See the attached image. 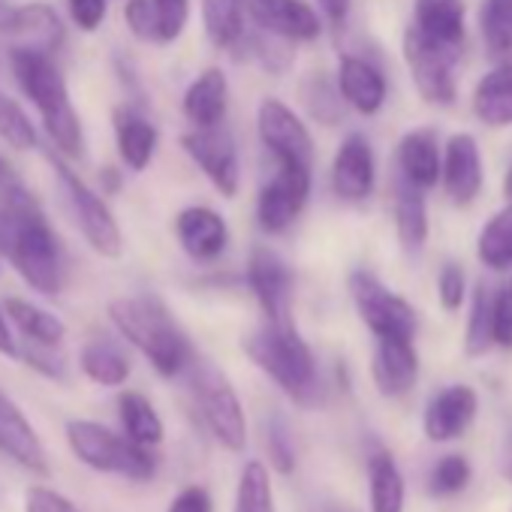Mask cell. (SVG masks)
I'll return each instance as SVG.
<instances>
[{"mask_svg": "<svg viewBox=\"0 0 512 512\" xmlns=\"http://www.w3.org/2000/svg\"><path fill=\"white\" fill-rule=\"evenodd\" d=\"M0 256L40 296L64 290V247L34 193L0 199Z\"/></svg>", "mask_w": 512, "mask_h": 512, "instance_id": "cell-1", "label": "cell"}, {"mask_svg": "<svg viewBox=\"0 0 512 512\" xmlns=\"http://www.w3.org/2000/svg\"><path fill=\"white\" fill-rule=\"evenodd\" d=\"M10 70H13L19 91L37 106L46 136L52 139L55 151L64 154L67 160H79L85 148L82 121L70 100L67 79L61 76V67L55 64V55L19 43L10 49Z\"/></svg>", "mask_w": 512, "mask_h": 512, "instance_id": "cell-2", "label": "cell"}, {"mask_svg": "<svg viewBox=\"0 0 512 512\" xmlns=\"http://www.w3.org/2000/svg\"><path fill=\"white\" fill-rule=\"evenodd\" d=\"M109 317L121 338H127L160 377H181L196 362V350L187 332L160 299L121 296L109 302Z\"/></svg>", "mask_w": 512, "mask_h": 512, "instance_id": "cell-3", "label": "cell"}, {"mask_svg": "<svg viewBox=\"0 0 512 512\" xmlns=\"http://www.w3.org/2000/svg\"><path fill=\"white\" fill-rule=\"evenodd\" d=\"M247 359L260 368L275 386H281L299 407H317L323 401L320 368L311 344L302 338L296 323H266L244 338Z\"/></svg>", "mask_w": 512, "mask_h": 512, "instance_id": "cell-4", "label": "cell"}, {"mask_svg": "<svg viewBox=\"0 0 512 512\" xmlns=\"http://www.w3.org/2000/svg\"><path fill=\"white\" fill-rule=\"evenodd\" d=\"M67 443L70 452L91 470L100 473H115L124 479L145 482L157 470V455L154 449L136 443L127 434H118L100 422L91 419H70L67 422Z\"/></svg>", "mask_w": 512, "mask_h": 512, "instance_id": "cell-5", "label": "cell"}, {"mask_svg": "<svg viewBox=\"0 0 512 512\" xmlns=\"http://www.w3.org/2000/svg\"><path fill=\"white\" fill-rule=\"evenodd\" d=\"M49 163H52L58 190L67 202V211H70L73 223L79 226V232L85 235V241L91 244V250L106 256V260H118L124 253V232H121L112 208L106 205V199L73 172V166L67 163L64 154L49 151Z\"/></svg>", "mask_w": 512, "mask_h": 512, "instance_id": "cell-6", "label": "cell"}, {"mask_svg": "<svg viewBox=\"0 0 512 512\" xmlns=\"http://www.w3.org/2000/svg\"><path fill=\"white\" fill-rule=\"evenodd\" d=\"M187 380H190L196 410H199L205 428L211 431V437L223 449L241 452L247 443V422H244V410H241L238 392L229 383V377L217 365L196 356V362L187 368Z\"/></svg>", "mask_w": 512, "mask_h": 512, "instance_id": "cell-7", "label": "cell"}, {"mask_svg": "<svg viewBox=\"0 0 512 512\" xmlns=\"http://www.w3.org/2000/svg\"><path fill=\"white\" fill-rule=\"evenodd\" d=\"M404 64L410 70V79L419 91V97L431 106H452L458 97V64L464 49L434 43L422 37L416 28H404Z\"/></svg>", "mask_w": 512, "mask_h": 512, "instance_id": "cell-8", "label": "cell"}, {"mask_svg": "<svg viewBox=\"0 0 512 512\" xmlns=\"http://www.w3.org/2000/svg\"><path fill=\"white\" fill-rule=\"evenodd\" d=\"M347 290L359 320L368 326L374 338H413L416 335V311L413 305L389 290L374 272L356 269L347 275Z\"/></svg>", "mask_w": 512, "mask_h": 512, "instance_id": "cell-9", "label": "cell"}, {"mask_svg": "<svg viewBox=\"0 0 512 512\" xmlns=\"http://www.w3.org/2000/svg\"><path fill=\"white\" fill-rule=\"evenodd\" d=\"M314 187V166L278 163V172L263 184L256 196V223L269 235L287 232L305 211Z\"/></svg>", "mask_w": 512, "mask_h": 512, "instance_id": "cell-10", "label": "cell"}, {"mask_svg": "<svg viewBox=\"0 0 512 512\" xmlns=\"http://www.w3.org/2000/svg\"><path fill=\"white\" fill-rule=\"evenodd\" d=\"M247 287L260 305L266 323H296L293 320V272L287 266V260L266 247V244H256L247 256Z\"/></svg>", "mask_w": 512, "mask_h": 512, "instance_id": "cell-11", "label": "cell"}, {"mask_svg": "<svg viewBox=\"0 0 512 512\" xmlns=\"http://www.w3.org/2000/svg\"><path fill=\"white\" fill-rule=\"evenodd\" d=\"M184 154L202 169V175L214 184V190L232 199L241 187V163L238 148L229 130L220 127H193L181 136Z\"/></svg>", "mask_w": 512, "mask_h": 512, "instance_id": "cell-12", "label": "cell"}, {"mask_svg": "<svg viewBox=\"0 0 512 512\" xmlns=\"http://www.w3.org/2000/svg\"><path fill=\"white\" fill-rule=\"evenodd\" d=\"M256 133L275 163L314 166V139L302 118L278 97H266L256 109Z\"/></svg>", "mask_w": 512, "mask_h": 512, "instance_id": "cell-13", "label": "cell"}, {"mask_svg": "<svg viewBox=\"0 0 512 512\" xmlns=\"http://www.w3.org/2000/svg\"><path fill=\"white\" fill-rule=\"evenodd\" d=\"M332 193L341 202L359 205L374 193L377 184V157L365 133H347L332 160Z\"/></svg>", "mask_w": 512, "mask_h": 512, "instance_id": "cell-14", "label": "cell"}, {"mask_svg": "<svg viewBox=\"0 0 512 512\" xmlns=\"http://www.w3.org/2000/svg\"><path fill=\"white\" fill-rule=\"evenodd\" d=\"M253 28L290 43H311L323 34V16L305 0H241Z\"/></svg>", "mask_w": 512, "mask_h": 512, "instance_id": "cell-15", "label": "cell"}, {"mask_svg": "<svg viewBox=\"0 0 512 512\" xmlns=\"http://www.w3.org/2000/svg\"><path fill=\"white\" fill-rule=\"evenodd\" d=\"M443 190L452 205L467 208L479 199L482 184H485V169H482V154L479 142L473 133H455L449 136L443 148Z\"/></svg>", "mask_w": 512, "mask_h": 512, "instance_id": "cell-16", "label": "cell"}, {"mask_svg": "<svg viewBox=\"0 0 512 512\" xmlns=\"http://www.w3.org/2000/svg\"><path fill=\"white\" fill-rule=\"evenodd\" d=\"M476 410H479V395H476L470 386L455 383V386L440 389V392L425 404V413H422L425 437L434 440V443L458 440V437L467 434V428L473 425Z\"/></svg>", "mask_w": 512, "mask_h": 512, "instance_id": "cell-17", "label": "cell"}, {"mask_svg": "<svg viewBox=\"0 0 512 512\" xmlns=\"http://www.w3.org/2000/svg\"><path fill=\"white\" fill-rule=\"evenodd\" d=\"M0 452L31 473H40V476L52 473L40 434L34 431L31 419L22 413V407L10 401L4 392H0Z\"/></svg>", "mask_w": 512, "mask_h": 512, "instance_id": "cell-18", "label": "cell"}, {"mask_svg": "<svg viewBox=\"0 0 512 512\" xmlns=\"http://www.w3.org/2000/svg\"><path fill=\"white\" fill-rule=\"evenodd\" d=\"M175 235L181 250L196 263H211L229 244L226 220L208 205H187L175 217Z\"/></svg>", "mask_w": 512, "mask_h": 512, "instance_id": "cell-19", "label": "cell"}, {"mask_svg": "<svg viewBox=\"0 0 512 512\" xmlns=\"http://www.w3.org/2000/svg\"><path fill=\"white\" fill-rule=\"evenodd\" d=\"M371 377L383 398L407 395L419 377V353L413 347V338H377Z\"/></svg>", "mask_w": 512, "mask_h": 512, "instance_id": "cell-20", "label": "cell"}, {"mask_svg": "<svg viewBox=\"0 0 512 512\" xmlns=\"http://www.w3.org/2000/svg\"><path fill=\"white\" fill-rule=\"evenodd\" d=\"M335 79H338V88H341L344 103L353 112L371 118V115H377L386 106L389 82H386L383 70L374 61H368L362 55H341L338 76Z\"/></svg>", "mask_w": 512, "mask_h": 512, "instance_id": "cell-21", "label": "cell"}, {"mask_svg": "<svg viewBox=\"0 0 512 512\" xmlns=\"http://www.w3.org/2000/svg\"><path fill=\"white\" fill-rule=\"evenodd\" d=\"M398 178L419 190L437 187L443 178V148L434 127H416L398 142Z\"/></svg>", "mask_w": 512, "mask_h": 512, "instance_id": "cell-22", "label": "cell"}, {"mask_svg": "<svg viewBox=\"0 0 512 512\" xmlns=\"http://www.w3.org/2000/svg\"><path fill=\"white\" fill-rule=\"evenodd\" d=\"M112 127H115V145L130 172H145L157 154L160 133L157 127L136 109V106H118L112 112Z\"/></svg>", "mask_w": 512, "mask_h": 512, "instance_id": "cell-23", "label": "cell"}, {"mask_svg": "<svg viewBox=\"0 0 512 512\" xmlns=\"http://www.w3.org/2000/svg\"><path fill=\"white\" fill-rule=\"evenodd\" d=\"M229 109V82L226 73L217 67H208L199 73L181 100V112L193 127H220Z\"/></svg>", "mask_w": 512, "mask_h": 512, "instance_id": "cell-24", "label": "cell"}, {"mask_svg": "<svg viewBox=\"0 0 512 512\" xmlns=\"http://www.w3.org/2000/svg\"><path fill=\"white\" fill-rule=\"evenodd\" d=\"M470 109L485 127H512V61H500L476 82Z\"/></svg>", "mask_w": 512, "mask_h": 512, "instance_id": "cell-25", "label": "cell"}, {"mask_svg": "<svg viewBox=\"0 0 512 512\" xmlns=\"http://www.w3.org/2000/svg\"><path fill=\"white\" fill-rule=\"evenodd\" d=\"M407 25L434 43L464 49V4L461 0H416Z\"/></svg>", "mask_w": 512, "mask_h": 512, "instance_id": "cell-26", "label": "cell"}, {"mask_svg": "<svg viewBox=\"0 0 512 512\" xmlns=\"http://www.w3.org/2000/svg\"><path fill=\"white\" fill-rule=\"evenodd\" d=\"M395 232L407 253H419L428 241V205L425 190L398 178L395 184Z\"/></svg>", "mask_w": 512, "mask_h": 512, "instance_id": "cell-27", "label": "cell"}, {"mask_svg": "<svg viewBox=\"0 0 512 512\" xmlns=\"http://www.w3.org/2000/svg\"><path fill=\"white\" fill-rule=\"evenodd\" d=\"M4 311L13 323V329L31 341V344H43V347H61L67 338V326L46 308L28 302V299H7Z\"/></svg>", "mask_w": 512, "mask_h": 512, "instance_id": "cell-28", "label": "cell"}, {"mask_svg": "<svg viewBox=\"0 0 512 512\" xmlns=\"http://www.w3.org/2000/svg\"><path fill=\"white\" fill-rule=\"evenodd\" d=\"M79 368L88 380H94L97 386H109V389L124 386L130 377L127 353L109 338H91L79 350Z\"/></svg>", "mask_w": 512, "mask_h": 512, "instance_id": "cell-29", "label": "cell"}, {"mask_svg": "<svg viewBox=\"0 0 512 512\" xmlns=\"http://www.w3.org/2000/svg\"><path fill=\"white\" fill-rule=\"evenodd\" d=\"M244 4L241 0H202V25L205 37L214 49L235 52L247 34L244 28Z\"/></svg>", "mask_w": 512, "mask_h": 512, "instance_id": "cell-30", "label": "cell"}, {"mask_svg": "<svg viewBox=\"0 0 512 512\" xmlns=\"http://www.w3.org/2000/svg\"><path fill=\"white\" fill-rule=\"evenodd\" d=\"M368 491L371 512H404V476L389 452L368 458Z\"/></svg>", "mask_w": 512, "mask_h": 512, "instance_id": "cell-31", "label": "cell"}, {"mask_svg": "<svg viewBox=\"0 0 512 512\" xmlns=\"http://www.w3.org/2000/svg\"><path fill=\"white\" fill-rule=\"evenodd\" d=\"M118 419L124 425V434L133 437L136 443H142L148 449L163 443V419L142 392H121L118 395Z\"/></svg>", "mask_w": 512, "mask_h": 512, "instance_id": "cell-32", "label": "cell"}, {"mask_svg": "<svg viewBox=\"0 0 512 512\" xmlns=\"http://www.w3.org/2000/svg\"><path fill=\"white\" fill-rule=\"evenodd\" d=\"M476 260L491 272L512 269V205L497 211L476 238Z\"/></svg>", "mask_w": 512, "mask_h": 512, "instance_id": "cell-33", "label": "cell"}, {"mask_svg": "<svg viewBox=\"0 0 512 512\" xmlns=\"http://www.w3.org/2000/svg\"><path fill=\"white\" fill-rule=\"evenodd\" d=\"M13 37H22L25 46L43 49L58 55V49L64 46V22L58 19V13L46 4H28L22 7V19Z\"/></svg>", "mask_w": 512, "mask_h": 512, "instance_id": "cell-34", "label": "cell"}, {"mask_svg": "<svg viewBox=\"0 0 512 512\" xmlns=\"http://www.w3.org/2000/svg\"><path fill=\"white\" fill-rule=\"evenodd\" d=\"M299 97L308 109V115L323 124V127H335L344 121V97H341V88H338V79L332 82L326 73H311L302 88H299Z\"/></svg>", "mask_w": 512, "mask_h": 512, "instance_id": "cell-35", "label": "cell"}, {"mask_svg": "<svg viewBox=\"0 0 512 512\" xmlns=\"http://www.w3.org/2000/svg\"><path fill=\"white\" fill-rule=\"evenodd\" d=\"M479 31L494 61H512V0H482Z\"/></svg>", "mask_w": 512, "mask_h": 512, "instance_id": "cell-36", "label": "cell"}, {"mask_svg": "<svg viewBox=\"0 0 512 512\" xmlns=\"http://www.w3.org/2000/svg\"><path fill=\"white\" fill-rule=\"evenodd\" d=\"M494 347V311H491V287L485 281H476L467 332H464V353L470 359L485 356Z\"/></svg>", "mask_w": 512, "mask_h": 512, "instance_id": "cell-37", "label": "cell"}, {"mask_svg": "<svg viewBox=\"0 0 512 512\" xmlns=\"http://www.w3.org/2000/svg\"><path fill=\"white\" fill-rule=\"evenodd\" d=\"M232 512H275L272 476H269V467L263 461H247L241 467Z\"/></svg>", "mask_w": 512, "mask_h": 512, "instance_id": "cell-38", "label": "cell"}, {"mask_svg": "<svg viewBox=\"0 0 512 512\" xmlns=\"http://www.w3.org/2000/svg\"><path fill=\"white\" fill-rule=\"evenodd\" d=\"M241 49H244V55L250 61H256L269 73H284L293 64V43L284 40V37H275V34H269L263 28L247 31L235 52H241Z\"/></svg>", "mask_w": 512, "mask_h": 512, "instance_id": "cell-39", "label": "cell"}, {"mask_svg": "<svg viewBox=\"0 0 512 512\" xmlns=\"http://www.w3.org/2000/svg\"><path fill=\"white\" fill-rule=\"evenodd\" d=\"M0 139H4L16 151H31L40 142L37 127L31 124V118L4 91H0Z\"/></svg>", "mask_w": 512, "mask_h": 512, "instance_id": "cell-40", "label": "cell"}, {"mask_svg": "<svg viewBox=\"0 0 512 512\" xmlns=\"http://www.w3.org/2000/svg\"><path fill=\"white\" fill-rule=\"evenodd\" d=\"M470 464L464 455H443L434 470H431V479H428V488L431 494L437 497H452L458 491H464L470 485Z\"/></svg>", "mask_w": 512, "mask_h": 512, "instance_id": "cell-41", "label": "cell"}, {"mask_svg": "<svg viewBox=\"0 0 512 512\" xmlns=\"http://www.w3.org/2000/svg\"><path fill=\"white\" fill-rule=\"evenodd\" d=\"M266 443H269V458L278 473H293L296 467V443L290 434V425L281 413H272L266 422Z\"/></svg>", "mask_w": 512, "mask_h": 512, "instance_id": "cell-42", "label": "cell"}, {"mask_svg": "<svg viewBox=\"0 0 512 512\" xmlns=\"http://www.w3.org/2000/svg\"><path fill=\"white\" fill-rule=\"evenodd\" d=\"M124 22H127L130 34H133L136 40L163 46L160 16H157V10H154L151 0H127V7H124Z\"/></svg>", "mask_w": 512, "mask_h": 512, "instance_id": "cell-43", "label": "cell"}, {"mask_svg": "<svg viewBox=\"0 0 512 512\" xmlns=\"http://www.w3.org/2000/svg\"><path fill=\"white\" fill-rule=\"evenodd\" d=\"M19 347H22L19 350V359L28 368H34L37 374H43L49 380H64L67 377V362L58 353V347H43V344H31V341H25Z\"/></svg>", "mask_w": 512, "mask_h": 512, "instance_id": "cell-44", "label": "cell"}, {"mask_svg": "<svg viewBox=\"0 0 512 512\" xmlns=\"http://www.w3.org/2000/svg\"><path fill=\"white\" fill-rule=\"evenodd\" d=\"M491 311H494V347L512 350V278L491 290Z\"/></svg>", "mask_w": 512, "mask_h": 512, "instance_id": "cell-45", "label": "cell"}, {"mask_svg": "<svg viewBox=\"0 0 512 512\" xmlns=\"http://www.w3.org/2000/svg\"><path fill=\"white\" fill-rule=\"evenodd\" d=\"M437 299L449 314L461 311V305L467 299V278H464V269L458 263H446L440 269V275H437Z\"/></svg>", "mask_w": 512, "mask_h": 512, "instance_id": "cell-46", "label": "cell"}, {"mask_svg": "<svg viewBox=\"0 0 512 512\" xmlns=\"http://www.w3.org/2000/svg\"><path fill=\"white\" fill-rule=\"evenodd\" d=\"M157 16H160V28H163V46L175 43L190 19V0H151Z\"/></svg>", "mask_w": 512, "mask_h": 512, "instance_id": "cell-47", "label": "cell"}, {"mask_svg": "<svg viewBox=\"0 0 512 512\" xmlns=\"http://www.w3.org/2000/svg\"><path fill=\"white\" fill-rule=\"evenodd\" d=\"M25 512H82L67 494L49 485H31L25 491Z\"/></svg>", "mask_w": 512, "mask_h": 512, "instance_id": "cell-48", "label": "cell"}, {"mask_svg": "<svg viewBox=\"0 0 512 512\" xmlns=\"http://www.w3.org/2000/svg\"><path fill=\"white\" fill-rule=\"evenodd\" d=\"M106 10V0H67V13L73 25L85 34L100 31V25L106 22Z\"/></svg>", "mask_w": 512, "mask_h": 512, "instance_id": "cell-49", "label": "cell"}, {"mask_svg": "<svg viewBox=\"0 0 512 512\" xmlns=\"http://www.w3.org/2000/svg\"><path fill=\"white\" fill-rule=\"evenodd\" d=\"M166 512H211V494L202 485H187L175 494Z\"/></svg>", "mask_w": 512, "mask_h": 512, "instance_id": "cell-50", "label": "cell"}, {"mask_svg": "<svg viewBox=\"0 0 512 512\" xmlns=\"http://www.w3.org/2000/svg\"><path fill=\"white\" fill-rule=\"evenodd\" d=\"M31 193V187L25 184V178L13 169V163L0 154V199H19Z\"/></svg>", "mask_w": 512, "mask_h": 512, "instance_id": "cell-51", "label": "cell"}, {"mask_svg": "<svg viewBox=\"0 0 512 512\" xmlns=\"http://www.w3.org/2000/svg\"><path fill=\"white\" fill-rule=\"evenodd\" d=\"M323 22H329L335 31H344L353 13V0H317Z\"/></svg>", "mask_w": 512, "mask_h": 512, "instance_id": "cell-52", "label": "cell"}, {"mask_svg": "<svg viewBox=\"0 0 512 512\" xmlns=\"http://www.w3.org/2000/svg\"><path fill=\"white\" fill-rule=\"evenodd\" d=\"M19 341H16V335H13V323H10V317H7V311H0V353L4 356H10V359H19Z\"/></svg>", "mask_w": 512, "mask_h": 512, "instance_id": "cell-53", "label": "cell"}, {"mask_svg": "<svg viewBox=\"0 0 512 512\" xmlns=\"http://www.w3.org/2000/svg\"><path fill=\"white\" fill-rule=\"evenodd\" d=\"M22 19V7H13L7 0H0V34H16Z\"/></svg>", "mask_w": 512, "mask_h": 512, "instance_id": "cell-54", "label": "cell"}, {"mask_svg": "<svg viewBox=\"0 0 512 512\" xmlns=\"http://www.w3.org/2000/svg\"><path fill=\"white\" fill-rule=\"evenodd\" d=\"M500 473L506 482H512V422L503 434V443H500Z\"/></svg>", "mask_w": 512, "mask_h": 512, "instance_id": "cell-55", "label": "cell"}, {"mask_svg": "<svg viewBox=\"0 0 512 512\" xmlns=\"http://www.w3.org/2000/svg\"><path fill=\"white\" fill-rule=\"evenodd\" d=\"M100 181H103V190L106 193H118L121 190V172L118 169H103L100 172Z\"/></svg>", "mask_w": 512, "mask_h": 512, "instance_id": "cell-56", "label": "cell"}, {"mask_svg": "<svg viewBox=\"0 0 512 512\" xmlns=\"http://www.w3.org/2000/svg\"><path fill=\"white\" fill-rule=\"evenodd\" d=\"M503 196H506V205H512V166L503 175Z\"/></svg>", "mask_w": 512, "mask_h": 512, "instance_id": "cell-57", "label": "cell"}, {"mask_svg": "<svg viewBox=\"0 0 512 512\" xmlns=\"http://www.w3.org/2000/svg\"><path fill=\"white\" fill-rule=\"evenodd\" d=\"M317 512H353V509L338 506V503H323V506H317Z\"/></svg>", "mask_w": 512, "mask_h": 512, "instance_id": "cell-58", "label": "cell"}]
</instances>
